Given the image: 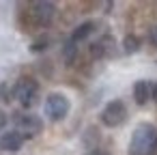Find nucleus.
Segmentation results:
<instances>
[{
  "label": "nucleus",
  "instance_id": "obj_15",
  "mask_svg": "<svg viewBox=\"0 0 157 155\" xmlns=\"http://www.w3.org/2000/svg\"><path fill=\"white\" fill-rule=\"evenodd\" d=\"M151 43H153V45H157V26H153V28H151Z\"/></svg>",
  "mask_w": 157,
  "mask_h": 155
},
{
  "label": "nucleus",
  "instance_id": "obj_9",
  "mask_svg": "<svg viewBox=\"0 0 157 155\" xmlns=\"http://www.w3.org/2000/svg\"><path fill=\"white\" fill-rule=\"evenodd\" d=\"M95 30V22H84V24H80L75 30H73V35H71V41H84V39H88V35Z\"/></svg>",
  "mask_w": 157,
  "mask_h": 155
},
{
  "label": "nucleus",
  "instance_id": "obj_8",
  "mask_svg": "<svg viewBox=\"0 0 157 155\" xmlns=\"http://www.w3.org/2000/svg\"><path fill=\"white\" fill-rule=\"evenodd\" d=\"M148 97H151V84L146 80H138L133 84V99H136V103L138 106H144L148 101Z\"/></svg>",
  "mask_w": 157,
  "mask_h": 155
},
{
  "label": "nucleus",
  "instance_id": "obj_14",
  "mask_svg": "<svg viewBox=\"0 0 157 155\" xmlns=\"http://www.w3.org/2000/svg\"><path fill=\"white\" fill-rule=\"evenodd\" d=\"M7 121H9V118H7V112H5V110H0V131H2V129H5V125H7Z\"/></svg>",
  "mask_w": 157,
  "mask_h": 155
},
{
  "label": "nucleus",
  "instance_id": "obj_7",
  "mask_svg": "<svg viewBox=\"0 0 157 155\" xmlns=\"http://www.w3.org/2000/svg\"><path fill=\"white\" fill-rule=\"evenodd\" d=\"M24 140H26V138H24L20 131H7V134L0 136V149H2V151H9V153H15V151L22 149Z\"/></svg>",
  "mask_w": 157,
  "mask_h": 155
},
{
  "label": "nucleus",
  "instance_id": "obj_11",
  "mask_svg": "<svg viewBox=\"0 0 157 155\" xmlns=\"http://www.w3.org/2000/svg\"><path fill=\"white\" fill-rule=\"evenodd\" d=\"M75 56H78V43L71 41V39H67L65 45H63V58H65L67 63H73Z\"/></svg>",
  "mask_w": 157,
  "mask_h": 155
},
{
  "label": "nucleus",
  "instance_id": "obj_17",
  "mask_svg": "<svg viewBox=\"0 0 157 155\" xmlns=\"http://www.w3.org/2000/svg\"><path fill=\"white\" fill-rule=\"evenodd\" d=\"M151 97H153V99H155V101H157V84H155V86H153V91H151Z\"/></svg>",
  "mask_w": 157,
  "mask_h": 155
},
{
  "label": "nucleus",
  "instance_id": "obj_3",
  "mask_svg": "<svg viewBox=\"0 0 157 155\" xmlns=\"http://www.w3.org/2000/svg\"><path fill=\"white\" fill-rule=\"evenodd\" d=\"M37 91H39V86H37V82H35L33 78H22V80L13 86V97H15L24 108H30V106L37 101Z\"/></svg>",
  "mask_w": 157,
  "mask_h": 155
},
{
  "label": "nucleus",
  "instance_id": "obj_1",
  "mask_svg": "<svg viewBox=\"0 0 157 155\" xmlns=\"http://www.w3.org/2000/svg\"><path fill=\"white\" fill-rule=\"evenodd\" d=\"M129 155H155L157 153V127L151 123H140L131 131Z\"/></svg>",
  "mask_w": 157,
  "mask_h": 155
},
{
  "label": "nucleus",
  "instance_id": "obj_6",
  "mask_svg": "<svg viewBox=\"0 0 157 155\" xmlns=\"http://www.w3.org/2000/svg\"><path fill=\"white\" fill-rule=\"evenodd\" d=\"M54 13H56V7L52 2H35L33 5V17L41 26H48L54 20Z\"/></svg>",
  "mask_w": 157,
  "mask_h": 155
},
{
  "label": "nucleus",
  "instance_id": "obj_16",
  "mask_svg": "<svg viewBox=\"0 0 157 155\" xmlns=\"http://www.w3.org/2000/svg\"><path fill=\"white\" fill-rule=\"evenodd\" d=\"M86 155H105V153H103V151H99V149H95V151H88Z\"/></svg>",
  "mask_w": 157,
  "mask_h": 155
},
{
  "label": "nucleus",
  "instance_id": "obj_12",
  "mask_svg": "<svg viewBox=\"0 0 157 155\" xmlns=\"http://www.w3.org/2000/svg\"><path fill=\"white\" fill-rule=\"evenodd\" d=\"M48 43H50V39H48V37H41V39H37V41L30 45V52H43V50L48 48Z\"/></svg>",
  "mask_w": 157,
  "mask_h": 155
},
{
  "label": "nucleus",
  "instance_id": "obj_2",
  "mask_svg": "<svg viewBox=\"0 0 157 155\" xmlns=\"http://www.w3.org/2000/svg\"><path fill=\"white\" fill-rule=\"evenodd\" d=\"M69 108H71V103H69V99L63 95V93H50L48 95V99H45V106H43V112H45V116L50 118V121H63L67 114H69Z\"/></svg>",
  "mask_w": 157,
  "mask_h": 155
},
{
  "label": "nucleus",
  "instance_id": "obj_10",
  "mask_svg": "<svg viewBox=\"0 0 157 155\" xmlns=\"http://www.w3.org/2000/svg\"><path fill=\"white\" fill-rule=\"evenodd\" d=\"M140 45H142V41H140L136 35H127V37L123 39V52H125V54H136V52H140Z\"/></svg>",
  "mask_w": 157,
  "mask_h": 155
},
{
  "label": "nucleus",
  "instance_id": "obj_5",
  "mask_svg": "<svg viewBox=\"0 0 157 155\" xmlns=\"http://www.w3.org/2000/svg\"><path fill=\"white\" fill-rule=\"evenodd\" d=\"M15 131H20L24 138H33L39 131H43V121L37 114H17L15 116Z\"/></svg>",
  "mask_w": 157,
  "mask_h": 155
},
{
  "label": "nucleus",
  "instance_id": "obj_4",
  "mask_svg": "<svg viewBox=\"0 0 157 155\" xmlns=\"http://www.w3.org/2000/svg\"><path fill=\"white\" fill-rule=\"evenodd\" d=\"M127 118V108L121 99H114L110 101L103 110H101V123L105 127H118L123 121Z\"/></svg>",
  "mask_w": 157,
  "mask_h": 155
},
{
  "label": "nucleus",
  "instance_id": "obj_13",
  "mask_svg": "<svg viewBox=\"0 0 157 155\" xmlns=\"http://www.w3.org/2000/svg\"><path fill=\"white\" fill-rule=\"evenodd\" d=\"M11 97H13V91H7V84H0V99L9 101Z\"/></svg>",
  "mask_w": 157,
  "mask_h": 155
}]
</instances>
